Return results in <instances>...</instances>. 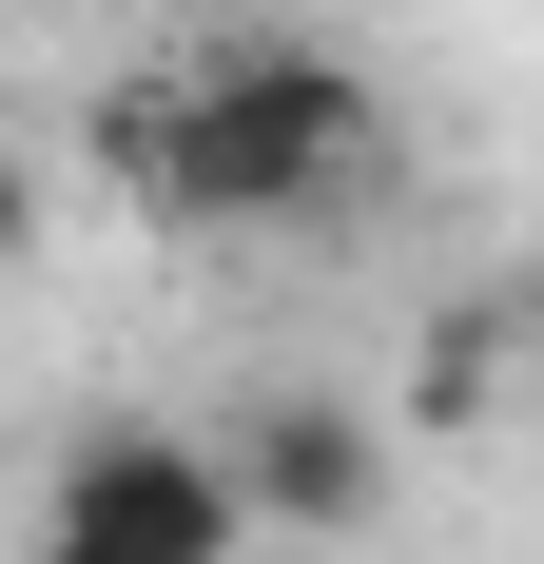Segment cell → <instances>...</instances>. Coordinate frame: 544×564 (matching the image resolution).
<instances>
[{
  "mask_svg": "<svg viewBox=\"0 0 544 564\" xmlns=\"http://www.w3.org/2000/svg\"><path fill=\"white\" fill-rule=\"evenodd\" d=\"M98 156L137 175L175 234H330L370 195L389 117H370V78L330 40H215V58H156V78L98 117Z\"/></svg>",
  "mask_w": 544,
  "mask_h": 564,
  "instance_id": "cell-1",
  "label": "cell"
},
{
  "mask_svg": "<svg viewBox=\"0 0 544 564\" xmlns=\"http://www.w3.org/2000/svg\"><path fill=\"white\" fill-rule=\"evenodd\" d=\"M20 564H253V507H233L215 429H175V409H98V429L40 467Z\"/></svg>",
  "mask_w": 544,
  "mask_h": 564,
  "instance_id": "cell-2",
  "label": "cell"
},
{
  "mask_svg": "<svg viewBox=\"0 0 544 564\" xmlns=\"http://www.w3.org/2000/svg\"><path fill=\"white\" fill-rule=\"evenodd\" d=\"M215 467H233V507H253V545H370L389 525V429L350 390H253L215 429Z\"/></svg>",
  "mask_w": 544,
  "mask_h": 564,
  "instance_id": "cell-3",
  "label": "cell"
},
{
  "mask_svg": "<svg viewBox=\"0 0 544 564\" xmlns=\"http://www.w3.org/2000/svg\"><path fill=\"white\" fill-rule=\"evenodd\" d=\"M487 390H505V312H447L428 332V429H467Z\"/></svg>",
  "mask_w": 544,
  "mask_h": 564,
  "instance_id": "cell-4",
  "label": "cell"
},
{
  "mask_svg": "<svg viewBox=\"0 0 544 564\" xmlns=\"http://www.w3.org/2000/svg\"><path fill=\"white\" fill-rule=\"evenodd\" d=\"M20 234H40V175H20V156H0V253H20Z\"/></svg>",
  "mask_w": 544,
  "mask_h": 564,
  "instance_id": "cell-5",
  "label": "cell"
},
{
  "mask_svg": "<svg viewBox=\"0 0 544 564\" xmlns=\"http://www.w3.org/2000/svg\"><path fill=\"white\" fill-rule=\"evenodd\" d=\"M505 350H544V292H525V312H505Z\"/></svg>",
  "mask_w": 544,
  "mask_h": 564,
  "instance_id": "cell-6",
  "label": "cell"
},
{
  "mask_svg": "<svg viewBox=\"0 0 544 564\" xmlns=\"http://www.w3.org/2000/svg\"><path fill=\"white\" fill-rule=\"evenodd\" d=\"M0 564H20V507H0Z\"/></svg>",
  "mask_w": 544,
  "mask_h": 564,
  "instance_id": "cell-7",
  "label": "cell"
}]
</instances>
